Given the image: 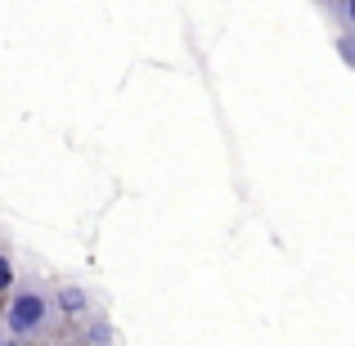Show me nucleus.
<instances>
[{
	"instance_id": "nucleus-2",
	"label": "nucleus",
	"mask_w": 355,
	"mask_h": 346,
	"mask_svg": "<svg viewBox=\"0 0 355 346\" xmlns=\"http://www.w3.org/2000/svg\"><path fill=\"white\" fill-rule=\"evenodd\" d=\"M50 306H54L59 315H68V320H86V315L95 311V297H90L81 284H59V288L50 293Z\"/></svg>"
},
{
	"instance_id": "nucleus-1",
	"label": "nucleus",
	"mask_w": 355,
	"mask_h": 346,
	"mask_svg": "<svg viewBox=\"0 0 355 346\" xmlns=\"http://www.w3.org/2000/svg\"><path fill=\"white\" fill-rule=\"evenodd\" d=\"M50 320H54V306H50V293H45V288L27 284V288H14V293H9L5 329H9V338H14V342L41 338V333L50 329Z\"/></svg>"
},
{
	"instance_id": "nucleus-4",
	"label": "nucleus",
	"mask_w": 355,
	"mask_h": 346,
	"mask_svg": "<svg viewBox=\"0 0 355 346\" xmlns=\"http://www.w3.org/2000/svg\"><path fill=\"white\" fill-rule=\"evenodd\" d=\"M5 346H23V342H5Z\"/></svg>"
},
{
	"instance_id": "nucleus-3",
	"label": "nucleus",
	"mask_w": 355,
	"mask_h": 346,
	"mask_svg": "<svg viewBox=\"0 0 355 346\" xmlns=\"http://www.w3.org/2000/svg\"><path fill=\"white\" fill-rule=\"evenodd\" d=\"M14 284H18V270H14V261H9V252H0V297L14 293Z\"/></svg>"
}]
</instances>
